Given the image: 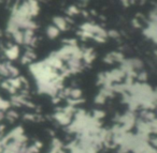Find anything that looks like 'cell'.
I'll use <instances>...</instances> for the list:
<instances>
[{"label":"cell","mask_w":157,"mask_h":153,"mask_svg":"<svg viewBox=\"0 0 157 153\" xmlns=\"http://www.w3.org/2000/svg\"><path fill=\"white\" fill-rule=\"evenodd\" d=\"M54 22V26L56 27L58 30H65L67 28V22H66L65 18L63 17H55L53 20Z\"/></svg>","instance_id":"7a4b0ae2"},{"label":"cell","mask_w":157,"mask_h":153,"mask_svg":"<svg viewBox=\"0 0 157 153\" xmlns=\"http://www.w3.org/2000/svg\"><path fill=\"white\" fill-rule=\"evenodd\" d=\"M6 55H7V57L9 59L13 60V59H16L18 57V55H20V49H18V47L15 45L10 46V47L6 50Z\"/></svg>","instance_id":"6da1fadb"},{"label":"cell","mask_w":157,"mask_h":153,"mask_svg":"<svg viewBox=\"0 0 157 153\" xmlns=\"http://www.w3.org/2000/svg\"><path fill=\"white\" fill-rule=\"evenodd\" d=\"M58 33H59V30L54 26V25H53V26H50L48 28V30H46V35H48V37L51 38V39L56 38L57 35H58Z\"/></svg>","instance_id":"3957f363"}]
</instances>
